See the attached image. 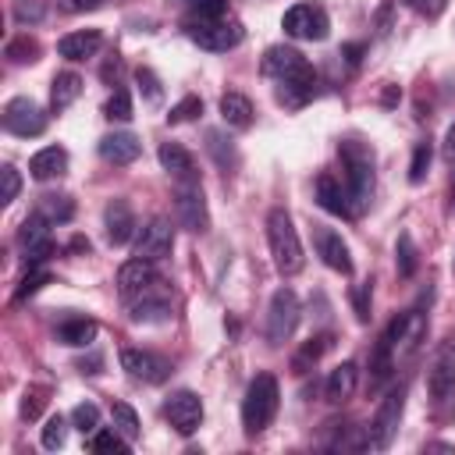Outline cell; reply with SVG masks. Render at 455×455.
Listing matches in <instances>:
<instances>
[{
  "mask_svg": "<svg viewBox=\"0 0 455 455\" xmlns=\"http://www.w3.org/2000/svg\"><path fill=\"white\" fill-rule=\"evenodd\" d=\"M0 178H4V192H0V203H14L18 192H21V178H18V167L14 164H4L0 167Z\"/></svg>",
  "mask_w": 455,
  "mask_h": 455,
  "instance_id": "cell-46",
  "label": "cell"
},
{
  "mask_svg": "<svg viewBox=\"0 0 455 455\" xmlns=\"http://www.w3.org/2000/svg\"><path fill=\"white\" fill-rule=\"evenodd\" d=\"M185 36L196 43V46H203V50H210V53H228V50H235L238 43H242V36H245V28H242V21H235V18H185Z\"/></svg>",
  "mask_w": 455,
  "mask_h": 455,
  "instance_id": "cell-5",
  "label": "cell"
},
{
  "mask_svg": "<svg viewBox=\"0 0 455 455\" xmlns=\"http://www.w3.org/2000/svg\"><path fill=\"white\" fill-rule=\"evenodd\" d=\"M427 391L434 402H444L455 391V341H444L427 370Z\"/></svg>",
  "mask_w": 455,
  "mask_h": 455,
  "instance_id": "cell-17",
  "label": "cell"
},
{
  "mask_svg": "<svg viewBox=\"0 0 455 455\" xmlns=\"http://www.w3.org/2000/svg\"><path fill=\"white\" fill-rule=\"evenodd\" d=\"M316 203L334 213V217H352V206H348V192L345 185L334 178V174H320L316 178Z\"/></svg>",
  "mask_w": 455,
  "mask_h": 455,
  "instance_id": "cell-24",
  "label": "cell"
},
{
  "mask_svg": "<svg viewBox=\"0 0 455 455\" xmlns=\"http://www.w3.org/2000/svg\"><path fill=\"white\" fill-rule=\"evenodd\" d=\"M355 384H359V366L355 363H338L334 370H331V377H327V402H334V405H341L345 398H352V391H355Z\"/></svg>",
  "mask_w": 455,
  "mask_h": 455,
  "instance_id": "cell-26",
  "label": "cell"
},
{
  "mask_svg": "<svg viewBox=\"0 0 455 455\" xmlns=\"http://www.w3.org/2000/svg\"><path fill=\"white\" fill-rule=\"evenodd\" d=\"M395 267H398V277H412L419 267V252H416V242L409 231H402L395 242Z\"/></svg>",
  "mask_w": 455,
  "mask_h": 455,
  "instance_id": "cell-32",
  "label": "cell"
},
{
  "mask_svg": "<svg viewBox=\"0 0 455 455\" xmlns=\"http://www.w3.org/2000/svg\"><path fill=\"white\" fill-rule=\"evenodd\" d=\"M338 153H341V164H345L348 206H352V217H359L370 206V196H373V153L355 139H345L338 146Z\"/></svg>",
  "mask_w": 455,
  "mask_h": 455,
  "instance_id": "cell-2",
  "label": "cell"
},
{
  "mask_svg": "<svg viewBox=\"0 0 455 455\" xmlns=\"http://www.w3.org/2000/svg\"><path fill=\"white\" fill-rule=\"evenodd\" d=\"M451 270H455V263H451Z\"/></svg>",
  "mask_w": 455,
  "mask_h": 455,
  "instance_id": "cell-56",
  "label": "cell"
},
{
  "mask_svg": "<svg viewBox=\"0 0 455 455\" xmlns=\"http://www.w3.org/2000/svg\"><path fill=\"white\" fill-rule=\"evenodd\" d=\"M299 313H302L299 295L291 288H277L270 295V309H267V341L270 345H284L299 327Z\"/></svg>",
  "mask_w": 455,
  "mask_h": 455,
  "instance_id": "cell-6",
  "label": "cell"
},
{
  "mask_svg": "<svg viewBox=\"0 0 455 455\" xmlns=\"http://www.w3.org/2000/svg\"><path fill=\"white\" fill-rule=\"evenodd\" d=\"M103 0H64V7L68 11H92V7H100Z\"/></svg>",
  "mask_w": 455,
  "mask_h": 455,
  "instance_id": "cell-50",
  "label": "cell"
},
{
  "mask_svg": "<svg viewBox=\"0 0 455 455\" xmlns=\"http://www.w3.org/2000/svg\"><path fill=\"white\" fill-rule=\"evenodd\" d=\"M430 160H434V146H430V142H416V149H412V164H409V181H412V185H419V181L427 178Z\"/></svg>",
  "mask_w": 455,
  "mask_h": 455,
  "instance_id": "cell-39",
  "label": "cell"
},
{
  "mask_svg": "<svg viewBox=\"0 0 455 455\" xmlns=\"http://www.w3.org/2000/svg\"><path fill=\"white\" fill-rule=\"evenodd\" d=\"M171 249H174V228H171L167 217H153V220L135 235V256H139V259L156 263V259H167Z\"/></svg>",
  "mask_w": 455,
  "mask_h": 455,
  "instance_id": "cell-13",
  "label": "cell"
},
{
  "mask_svg": "<svg viewBox=\"0 0 455 455\" xmlns=\"http://www.w3.org/2000/svg\"><path fill=\"white\" fill-rule=\"evenodd\" d=\"M117 75H121V57H110L103 64V82H117Z\"/></svg>",
  "mask_w": 455,
  "mask_h": 455,
  "instance_id": "cell-49",
  "label": "cell"
},
{
  "mask_svg": "<svg viewBox=\"0 0 455 455\" xmlns=\"http://www.w3.org/2000/svg\"><path fill=\"white\" fill-rule=\"evenodd\" d=\"M341 53H345V60H348V64H359V53H363V43H348V46H341Z\"/></svg>",
  "mask_w": 455,
  "mask_h": 455,
  "instance_id": "cell-51",
  "label": "cell"
},
{
  "mask_svg": "<svg viewBox=\"0 0 455 455\" xmlns=\"http://www.w3.org/2000/svg\"><path fill=\"white\" fill-rule=\"evenodd\" d=\"M14 64H32V60H39V39H32L28 32H21L18 39H11L7 43V50H4Z\"/></svg>",
  "mask_w": 455,
  "mask_h": 455,
  "instance_id": "cell-36",
  "label": "cell"
},
{
  "mask_svg": "<svg viewBox=\"0 0 455 455\" xmlns=\"http://www.w3.org/2000/svg\"><path fill=\"white\" fill-rule=\"evenodd\" d=\"M89 448L92 451H110V455H124L128 448H132V441L117 430V427H110V430H92L89 434Z\"/></svg>",
  "mask_w": 455,
  "mask_h": 455,
  "instance_id": "cell-34",
  "label": "cell"
},
{
  "mask_svg": "<svg viewBox=\"0 0 455 455\" xmlns=\"http://www.w3.org/2000/svg\"><path fill=\"white\" fill-rule=\"evenodd\" d=\"M220 117H224L231 128H249V124H252V103H249V96H242V92H224V96H220Z\"/></svg>",
  "mask_w": 455,
  "mask_h": 455,
  "instance_id": "cell-29",
  "label": "cell"
},
{
  "mask_svg": "<svg viewBox=\"0 0 455 455\" xmlns=\"http://www.w3.org/2000/svg\"><path fill=\"white\" fill-rule=\"evenodd\" d=\"M192 18H224L228 14V0H185Z\"/></svg>",
  "mask_w": 455,
  "mask_h": 455,
  "instance_id": "cell-44",
  "label": "cell"
},
{
  "mask_svg": "<svg viewBox=\"0 0 455 455\" xmlns=\"http://www.w3.org/2000/svg\"><path fill=\"white\" fill-rule=\"evenodd\" d=\"M4 128L18 139H32V135H43L46 132V114L36 100L28 96H14L7 107H4Z\"/></svg>",
  "mask_w": 455,
  "mask_h": 455,
  "instance_id": "cell-10",
  "label": "cell"
},
{
  "mask_svg": "<svg viewBox=\"0 0 455 455\" xmlns=\"http://www.w3.org/2000/svg\"><path fill=\"white\" fill-rule=\"evenodd\" d=\"M110 416H114V427H117L128 441L139 437V416H135V409H132L128 402H114V405H110Z\"/></svg>",
  "mask_w": 455,
  "mask_h": 455,
  "instance_id": "cell-38",
  "label": "cell"
},
{
  "mask_svg": "<svg viewBox=\"0 0 455 455\" xmlns=\"http://www.w3.org/2000/svg\"><path fill=\"white\" fill-rule=\"evenodd\" d=\"M174 213H178V224L188 228L192 235L210 231V210L199 181H174Z\"/></svg>",
  "mask_w": 455,
  "mask_h": 455,
  "instance_id": "cell-7",
  "label": "cell"
},
{
  "mask_svg": "<svg viewBox=\"0 0 455 455\" xmlns=\"http://www.w3.org/2000/svg\"><path fill=\"white\" fill-rule=\"evenodd\" d=\"M64 437H68V419L64 416H50L46 427H43V448L57 451V448H64Z\"/></svg>",
  "mask_w": 455,
  "mask_h": 455,
  "instance_id": "cell-42",
  "label": "cell"
},
{
  "mask_svg": "<svg viewBox=\"0 0 455 455\" xmlns=\"http://www.w3.org/2000/svg\"><path fill=\"white\" fill-rule=\"evenodd\" d=\"M327 345H331V338L327 334H313L299 352H295V359H291V370L295 373H306V370H313V363L327 352Z\"/></svg>",
  "mask_w": 455,
  "mask_h": 455,
  "instance_id": "cell-33",
  "label": "cell"
},
{
  "mask_svg": "<svg viewBox=\"0 0 455 455\" xmlns=\"http://www.w3.org/2000/svg\"><path fill=\"white\" fill-rule=\"evenodd\" d=\"M36 213L46 217L50 224H68L75 217V203H71V196H43L36 203Z\"/></svg>",
  "mask_w": 455,
  "mask_h": 455,
  "instance_id": "cell-31",
  "label": "cell"
},
{
  "mask_svg": "<svg viewBox=\"0 0 455 455\" xmlns=\"http://www.w3.org/2000/svg\"><path fill=\"white\" fill-rule=\"evenodd\" d=\"M103 228H107V242L110 245H124L135 235V213L128 199H110L103 206Z\"/></svg>",
  "mask_w": 455,
  "mask_h": 455,
  "instance_id": "cell-18",
  "label": "cell"
},
{
  "mask_svg": "<svg viewBox=\"0 0 455 455\" xmlns=\"http://www.w3.org/2000/svg\"><path fill=\"white\" fill-rule=\"evenodd\" d=\"M164 416H167V423H171L181 437H188V434H196L199 423H203V398H199L196 391L181 387V391H174V395L164 402Z\"/></svg>",
  "mask_w": 455,
  "mask_h": 455,
  "instance_id": "cell-11",
  "label": "cell"
},
{
  "mask_svg": "<svg viewBox=\"0 0 455 455\" xmlns=\"http://www.w3.org/2000/svg\"><path fill=\"white\" fill-rule=\"evenodd\" d=\"M316 252H320V259H323L331 270L352 274V256H348V245H345V238H341L338 231L316 228Z\"/></svg>",
  "mask_w": 455,
  "mask_h": 455,
  "instance_id": "cell-21",
  "label": "cell"
},
{
  "mask_svg": "<svg viewBox=\"0 0 455 455\" xmlns=\"http://www.w3.org/2000/svg\"><path fill=\"white\" fill-rule=\"evenodd\" d=\"M281 28L291 36V39H327V32H331V21H327V11L320 7V4H295V7H288L284 11V18H281Z\"/></svg>",
  "mask_w": 455,
  "mask_h": 455,
  "instance_id": "cell-9",
  "label": "cell"
},
{
  "mask_svg": "<svg viewBox=\"0 0 455 455\" xmlns=\"http://www.w3.org/2000/svg\"><path fill=\"white\" fill-rule=\"evenodd\" d=\"M267 245H270V256H274V267L288 277V274H299L302 270V242H299V231L291 224V213L284 206H274L267 213Z\"/></svg>",
  "mask_w": 455,
  "mask_h": 455,
  "instance_id": "cell-3",
  "label": "cell"
},
{
  "mask_svg": "<svg viewBox=\"0 0 455 455\" xmlns=\"http://www.w3.org/2000/svg\"><path fill=\"white\" fill-rule=\"evenodd\" d=\"M46 395H50V387H43V384H32V387H25V395H21V405H18V416L21 419H39L43 416V409H46Z\"/></svg>",
  "mask_w": 455,
  "mask_h": 455,
  "instance_id": "cell-35",
  "label": "cell"
},
{
  "mask_svg": "<svg viewBox=\"0 0 455 455\" xmlns=\"http://www.w3.org/2000/svg\"><path fill=\"white\" fill-rule=\"evenodd\" d=\"M160 284V277H156V270H153V263L149 259H128V263H121V270H117V295L124 299V302H135L139 295H146L149 288H156Z\"/></svg>",
  "mask_w": 455,
  "mask_h": 455,
  "instance_id": "cell-15",
  "label": "cell"
},
{
  "mask_svg": "<svg viewBox=\"0 0 455 455\" xmlns=\"http://www.w3.org/2000/svg\"><path fill=\"white\" fill-rule=\"evenodd\" d=\"M444 153L455 156V121H451V128H448V135H444Z\"/></svg>",
  "mask_w": 455,
  "mask_h": 455,
  "instance_id": "cell-53",
  "label": "cell"
},
{
  "mask_svg": "<svg viewBox=\"0 0 455 455\" xmlns=\"http://www.w3.org/2000/svg\"><path fill=\"white\" fill-rule=\"evenodd\" d=\"M135 82H139V89L146 92V103H160L164 100V89H160V78L149 71V68H139L135 71Z\"/></svg>",
  "mask_w": 455,
  "mask_h": 455,
  "instance_id": "cell-45",
  "label": "cell"
},
{
  "mask_svg": "<svg viewBox=\"0 0 455 455\" xmlns=\"http://www.w3.org/2000/svg\"><path fill=\"white\" fill-rule=\"evenodd\" d=\"M68 171V149L64 146H46L39 149L32 160H28V174L36 181H50V178H60Z\"/></svg>",
  "mask_w": 455,
  "mask_h": 455,
  "instance_id": "cell-25",
  "label": "cell"
},
{
  "mask_svg": "<svg viewBox=\"0 0 455 455\" xmlns=\"http://www.w3.org/2000/svg\"><path fill=\"white\" fill-rule=\"evenodd\" d=\"M96 320H89V316H68V320H60L57 323V338L64 341V345H71V348H85V345H92L96 341Z\"/></svg>",
  "mask_w": 455,
  "mask_h": 455,
  "instance_id": "cell-27",
  "label": "cell"
},
{
  "mask_svg": "<svg viewBox=\"0 0 455 455\" xmlns=\"http://www.w3.org/2000/svg\"><path fill=\"white\" fill-rule=\"evenodd\" d=\"M100 156L107 160V164H117V167H124V164H135L139 160V153H142V142L132 135V132H110V135H103L100 139Z\"/></svg>",
  "mask_w": 455,
  "mask_h": 455,
  "instance_id": "cell-20",
  "label": "cell"
},
{
  "mask_svg": "<svg viewBox=\"0 0 455 455\" xmlns=\"http://www.w3.org/2000/svg\"><path fill=\"white\" fill-rule=\"evenodd\" d=\"M156 156H160V167H164L174 181H199L196 160H192V153H188L181 142H164V146L156 149Z\"/></svg>",
  "mask_w": 455,
  "mask_h": 455,
  "instance_id": "cell-22",
  "label": "cell"
},
{
  "mask_svg": "<svg viewBox=\"0 0 455 455\" xmlns=\"http://www.w3.org/2000/svg\"><path fill=\"white\" fill-rule=\"evenodd\" d=\"M18 245H21V252H25V263H28V267H36V263H43L46 256H53L50 220H46V217H39V213L25 217V220H21V228H18Z\"/></svg>",
  "mask_w": 455,
  "mask_h": 455,
  "instance_id": "cell-12",
  "label": "cell"
},
{
  "mask_svg": "<svg viewBox=\"0 0 455 455\" xmlns=\"http://www.w3.org/2000/svg\"><path fill=\"white\" fill-rule=\"evenodd\" d=\"M128 316L135 320V323H167L171 320V295L156 284V288H149L146 295H139L135 302H128Z\"/></svg>",
  "mask_w": 455,
  "mask_h": 455,
  "instance_id": "cell-19",
  "label": "cell"
},
{
  "mask_svg": "<svg viewBox=\"0 0 455 455\" xmlns=\"http://www.w3.org/2000/svg\"><path fill=\"white\" fill-rule=\"evenodd\" d=\"M71 249H75V252H89V238H82V235L71 238Z\"/></svg>",
  "mask_w": 455,
  "mask_h": 455,
  "instance_id": "cell-54",
  "label": "cell"
},
{
  "mask_svg": "<svg viewBox=\"0 0 455 455\" xmlns=\"http://www.w3.org/2000/svg\"><path fill=\"white\" fill-rule=\"evenodd\" d=\"M103 114L110 121H128L132 117V96H128V89H114L110 100H107V107H103Z\"/></svg>",
  "mask_w": 455,
  "mask_h": 455,
  "instance_id": "cell-43",
  "label": "cell"
},
{
  "mask_svg": "<svg viewBox=\"0 0 455 455\" xmlns=\"http://www.w3.org/2000/svg\"><path fill=\"white\" fill-rule=\"evenodd\" d=\"M206 153L213 156V164H217L220 171H231V167L238 164V153H235L231 139H228L220 128H210V132H206Z\"/></svg>",
  "mask_w": 455,
  "mask_h": 455,
  "instance_id": "cell-30",
  "label": "cell"
},
{
  "mask_svg": "<svg viewBox=\"0 0 455 455\" xmlns=\"http://www.w3.org/2000/svg\"><path fill=\"white\" fill-rule=\"evenodd\" d=\"M402 412H405V387L398 384V387H391L380 398V405H377V412L370 419V444L373 448H387L395 441L398 423H402Z\"/></svg>",
  "mask_w": 455,
  "mask_h": 455,
  "instance_id": "cell-8",
  "label": "cell"
},
{
  "mask_svg": "<svg viewBox=\"0 0 455 455\" xmlns=\"http://www.w3.org/2000/svg\"><path fill=\"white\" fill-rule=\"evenodd\" d=\"M409 11H416L419 18H441L444 14V7H448V0H402Z\"/></svg>",
  "mask_w": 455,
  "mask_h": 455,
  "instance_id": "cell-47",
  "label": "cell"
},
{
  "mask_svg": "<svg viewBox=\"0 0 455 455\" xmlns=\"http://www.w3.org/2000/svg\"><path fill=\"white\" fill-rule=\"evenodd\" d=\"M100 46H103L100 28H78V32L60 36L57 53H60V57H68V60H85V57H92Z\"/></svg>",
  "mask_w": 455,
  "mask_h": 455,
  "instance_id": "cell-23",
  "label": "cell"
},
{
  "mask_svg": "<svg viewBox=\"0 0 455 455\" xmlns=\"http://www.w3.org/2000/svg\"><path fill=\"white\" fill-rule=\"evenodd\" d=\"M199 114H203V100H199V96H185V100H178V103L171 107L167 124H185V121H196Z\"/></svg>",
  "mask_w": 455,
  "mask_h": 455,
  "instance_id": "cell-41",
  "label": "cell"
},
{
  "mask_svg": "<svg viewBox=\"0 0 455 455\" xmlns=\"http://www.w3.org/2000/svg\"><path fill=\"white\" fill-rule=\"evenodd\" d=\"M71 427L82 430V434L100 430V409H96L92 402H78V405L71 409Z\"/></svg>",
  "mask_w": 455,
  "mask_h": 455,
  "instance_id": "cell-40",
  "label": "cell"
},
{
  "mask_svg": "<svg viewBox=\"0 0 455 455\" xmlns=\"http://www.w3.org/2000/svg\"><path fill=\"white\" fill-rule=\"evenodd\" d=\"M121 370L132 380H142V384H164L171 377V363L156 352H146V348H124L121 352Z\"/></svg>",
  "mask_w": 455,
  "mask_h": 455,
  "instance_id": "cell-14",
  "label": "cell"
},
{
  "mask_svg": "<svg viewBox=\"0 0 455 455\" xmlns=\"http://www.w3.org/2000/svg\"><path fill=\"white\" fill-rule=\"evenodd\" d=\"M78 96H82V78H78L75 71H60V75H53V89H50V107H53V114L68 110Z\"/></svg>",
  "mask_w": 455,
  "mask_h": 455,
  "instance_id": "cell-28",
  "label": "cell"
},
{
  "mask_svg": "<svg viewBox=\"0 0 455 455\" xmlns=\"http://www.w3.org/2000/svg\"><path fill=\"white\" fill-rule=\"evenodd\" d=\"M39 14H43V7H36V4H32V7H25V4H18V18H21V21H25V18H32V21H36Z\"/></svg>",
  "mask_w": 455,
  "mask_h": 455,
  "instance_id": "cell-52",
  "label": "cell"
},
{
  "mask_svg": "<svg viewBox=\"0 0 455 455\" xmlns=\"http://www.w3.org/2000/svg\"><path fill=\"white\" fill-rule=\"evenodd\" d=\"M352 306H355V316L359 320H370V281H363V284L352 288Z\"/></svg>",
  "mask_w": 455,
  "mask_h": 455,
  "instance_id": "cell-48",
  "label": "cell"
},
{
  "mask_svg": "<svg viewBox=\"0 0 455 455\" xmlns=\"http://www.w3.org/2000/svg\"><path fill=\"white\" fill-rule=\"evenodd\" d=\"M263 75L281 82V100L288 103H302L313 96L316 85V71L313 64L295 50V46H270L263 53Z\"/></svg>",
  "mask_w": 455,
  "mask_h": 455,
  "instance_id": "cell-1",
  "label": "cell"
},
{
  "mask_svg": "<svg viewBox=\"0 0 455 455\" xmlns=\"http://www.w3.org/2000/svg\"><path fill=\"white\" fill-rule=\"evenodd\" d=\"M423 334H427V316H423L419 309H409V313H398V316L387 323L384 341L395 348V355H405V352L416 348V341H419Z\"/></svg>",
  "mask_w": 455,
  "mask_h": 455,
  "instance_id": "cell-16",
  "label": "cell"
},
{
  "mask_svg": "<svg viewBox=\"0 0 455 455\" xmlns=\"http://www.w3.org/2000/svg\"><path fill=\"white\" fill-rule=\"evenodd\" d=\"M395 100H398V89H395V85H387V89H384V103H387V107H391V103H395Z\"/></svg>",
  "mask_w": 455,
  "mask_h": 455,
  "instance_id": "cell-55",
  "label": "cell"
},
{
  "mask_svg": "<svg viewBox=\"0 0 455 455\" xmlns=\"http://www.w3.org/2000/svg\"><path fill=\"white\" fill-rule=\"evenodd\" d=\"M43 284H50V270H46V267H39V263H36V267H28V274H25V277L18 281V288H14V302H25V299H28V295H36Z\"/></svg>",
  "mask_w": 455,
  "mask_h": 455,
  "instance_id": "cell-37",
  "label": "cell"
},
{
  "mask_svg": "<svg viewBox=\"0 0 455 455\" xmlns=\"http://www.w3.org/2000/svg\"><path fill=\"white\" fill-rule=\"evenodd\" d=\"M277 402H281V391H277L274 373H256L249 380V387H245V398H242V427H245V434H263L277 416Z\"/></svg>",
  "mask_w": 455,
  "mask_h": 455,
  "instance_id": "cell-4",
  "label": "cell"
}]
</instances>
